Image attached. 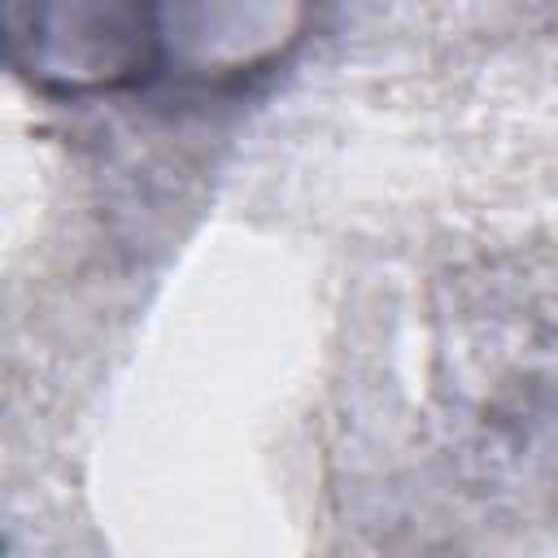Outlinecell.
Returning <instances> with one entry per match:
<instances>
[{"mask_svg": "<svg viewBox=\"0 0 558 558\" xmlns=\"http://www.w3.org/2000/svg\"><path fill=\"white\" fill-rule=\"evenodd\" d=\"M305 31L310 0H4L9 65L48 96L244 83Z\"/></svg>", "mask_w": 558, "mask_h": 558, "instance_id": "6da1fadb", "label": "cell"}]
</instances>
